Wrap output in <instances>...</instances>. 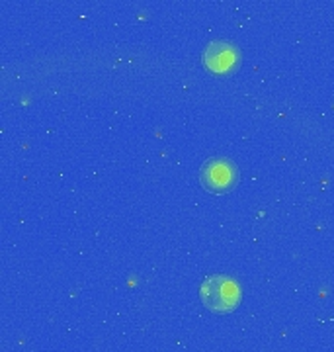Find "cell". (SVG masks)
Wrapping results in <instances>:
<instances>
[{
  "label": "cell",
  "instance_id": "cell-2",
  "mask_svg": "<svg viewBox=\"0 0 334 352\" xmlns=\"http://www.w3.org/2000/svg\"><path fill=\"white\" fill-rule=\"evenodd\" d=\"M199 180L213 194L229 192L236 184V166L231 159H210L201 166Z\"/></svg>",
  "mask_w": 334,
  "mask_h": 352
},
{
  "label": "cell",
  "instance_id": "cell-3",
  "mask_svg": "<svg viewBox=\"0 0 334 352\" xmlns=\"http://www.w3.org/2000/svg\"><path fill=\"white\" fill-rule=\"evenodd\" d=\"M241 61V53L229 41L215 39L203 51V65L213 75H227Z\"/></svg>",
  "mask_w": 334,
  "mask_h": 352
},
{
  "label": "cell",
  "instance_id": "cell-1",
  "mask_svg": "<svg viewBox=\"0 0 334 352\" xmlns=\"http://www.w3.org/2000/svg\"><path fill=\"white\" fill-rule=\"evenodd\" d=\"M199 298L213 314H231L241 303V288L231 278L211 276L203 280Z\"/></svg>",
  "mask_w": 334,
  "mask_h": 352
}]
</instances>
